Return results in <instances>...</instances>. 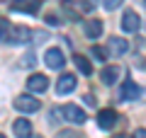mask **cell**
I'll return each instance as SVG.
<instances>
[{
  "instance_id": "6da1fadb",
  "label": "cell",
  "mask_w": 146,
  "mask_h": 138,
  "mask_svg": "<svg viewBox=\"0 0 146 138\" xmlns=\"http://www.w3.org/2000/svg\"><path fill=\"white\" fill-rule=\"evenodd\" d=\"M39 99H34L32 95H20V97H15V109H20V112H25V114H34V112H39Z\"/></svg>"
},
{
  "instance_id": "7a4b0ae2",
  "label": "cell",
  "mask_w": 146,
  "mask_h": 138,
  "mask_svg": "<svg viewBox=\"0 0 146 138\" xmlns=\"http://www.w3.org/2000/svg\"><path fill=\"white\" fill-rule=\"evenodd\" d=\"M32 39V32L27 27H10L7 29V44H27Z\"/></svg>"
},
{
  "instance_id": "3957f363",
  "label": "cell",
  "mask_w": 146,
  "mask_h": 138,
  "mask_svg": "<svg viewBox=\"0 0 146 138\" xmlns=\"http://www.w3.org/2000/svg\"><path fill=\"white\" fill-rule=\"evenodd\" d=\"M61 114L66 116V121L78 124V126L85 121V119H88V116H85V112H83L80 107H76V104H66V107H61Z\"/></svg>"
},
{
  "instance_id": "277c9868",
  "label": "cell",
  "mask_w": 146,
  "mask_h": 138,
  "mask_svg": "<svg viewBox=\"0 0 146 138\" xmlns=\"http://www.w3.org/2000/svg\"><path fill=\"white\" fill-rule=\"evenodd\" d=\"M119 97H122V102H131V99H139V97H141V87L136 85L134 80H127L124 85L119 87Z\"/></svg>"
},
{
  "instance_id": "5b68a950",
  "label": "cell",
  "mask_w": 146,
  "mask_h": 138,
  "mask_svg": "<svg viewBox=\"0 0 146 138\" xmlns=\"http://www.w3.org/2000/svg\"><path fill=\"white\" fill-rule=\"evenodd\" d=\"M44 63H46L51 70H61L63 63H66V58H63V53L58 51V49H46V53H44Z\"/></svg>"
},
{
  "instance_id": "8992f818",
  "label": "cell",
  "mask_w": 146,
  "mask_h": 138,
  "mask_svg": "<svg viewBox=\"0 0 146 138\" xmlns=\"http://www.w3.org/2000/svg\"><path fill=\"white\" fill-rule=\"evenodd\" d=\"M141 27V22H139V15H136L134 10H127L124 12V17H122V29L127 32V34H134L136 29Z\"/></svg>"
},
{
  "instance_id": "52a82bcc",
  "label": "cell",
  "mask_w": 146,
  "mask_h": 138,
  "mask_svg": "<svg viewBox=\"0 0 146 138\" xmlns=\"http://www.w3.org/2000/svg\"><path fill=\"white\" fill-rule=\"evenodd\" d=\"M76 75H71V73H68V75H61L56 80V92L58 95H68V92H73L76 90Z\"/></svg>"
},
{
  "instance_id": "ba28073f",
  "label": "cell",
  "mask_w": 146,
  "mask_h": 138,
  "mask_svg": "<svg viewBox=\"0 0 146 138\" xmlns=\"http://www.w3.org/2000/svg\"><path fill=\"white\" fill-rule=\"evenodd\" d=\"M117 124V112L115 109H100L98 114V126L100 128H112Z\"/></svg>"
},
{
  "instance_id": "9c48e42d",
  "label": "cell",
  "mask_w": 146,
  "mask_h": 138,
  "mask_svg": "<svg viewBox=\"0 0 146 138\" xmlns=\"http://www.w3.org/2000/svg\"><path fill=\"white\" fill-rule=\"evenodd\" d=\"M27 87H29V92H44L49 87V80L42 73H34V75H29V80H27Z\"/></svg>"
},
{
  "instance_id": "30bf717a",
  "label": "cell",
  "mask_w": 146,
  "mask_h": 138,
  "mask_svg": "<svg viewBox=\"0 0 146 138\" xmlns=\"http://www.w3.org/2000/svg\"><path fill=\"white\" fill-rule=\"evenodd\" d=\"M39 3H42V0H12V10L34 15V12L39 10Z\"/></svg>"
},
{
  "instance_id": "8fae6325",
  "label": "cell",
  "mask_w": 146,
  "mask_h": 138,
  "mask_svg": "<svg viewBox=\"0 0 146 138\" xmlns=\"http://www.w3.org/2000/svg\"><path fill=\"white\" fill-rule=\"evenodd\" d=\"M107 46H110V53H112V56H124V53L129 51V44H127L124 39H119V36H112V39L107 41Z\"/></svg>"
},
{
  "instance_id": "7c38bea8",
  "label": "cell",
  "mask_w": 146,
  "mask_h": 138,
  "mask_svg": "<svg viewBox=\"0 0 146 138\" xmlns=\"http://www.w3.org/2000/svg\"><path fill=\"white\" fill-rule=\"evenodd\" d=\"M12 131H15L17 138H29V136H32V124H29V119H17V121L12 124Z\"/></svg>"
},
{
  "instance_id": "4fadbf2b",
  "label": "cell",
  "mask_w": 146,
  "mask_h": 138,
  "mask_svg": "<svg viewBox=\"0 0 146 138\" xmlns=\"http://www.w3.org/2000/svg\"><path fill=\"white\" fill-rule=\"evenodd\" d=\"M100 78H102V82H105V85H115V82H117V78H119V68H117V66H107V68H102Z\"/></svg>"
},
{
  "instance_id": "5bb4252c",
  "label": "cell",
  "mask_w": 146,
  "mask_h": 138,
  "mask_svg": "<svg viewBox=\"0 0 146 138\" xmlns=\"http://www.w3.org/2000/svg\"><path fill=\"white\" fill-rule=\"evenodd\" d=\"M100 34H102V22H100V20H90L88 24H85V36L98 39Z\"/></svg>"
},
{
  "instance_id": "9a60e30c",
  "label": "cell",
  "mask_w": 146,
  "mask_h": 138,
  "mask_svg": "<svg viewBox=\"0 0 146 138\" xmlns=\"http://www.w3.org/2000/svg\"><path fill=\"white\" fill-rule=\"evenodd\" d=\"M73 63H76V68H78L83 75H90V73H93V66H90V61H88L85 56H80V53H76V56H73Z\"/></svg>"
},
{
  "instance_id": "2e32d148",
  "label": "cell",
  "mask_w": 146,
  "mask_h": 138,
  "mask_svg": "<svg viewBox=\"0 0 146 138\" xmlns=\"http://www.w3.org/2000/svg\"><path fill=\"white\" fill-rule=\"evenodd\" d=\"M90 56H93V58H98V61H107V53H105L102 49H100V46H93V49H90Z\"/></svg>"
},
{
  "instance_id": "e0dca14e",
  "label": "cell",
  "mask_w": 146,
  "mask_h": 138,
  "mask_svg": "<svg viewBox=\"0 0 146 138\" xmlns=\"http://www.w3.org/2000/svg\"><path fill=\"white\" fill-rule=\"evenodd\" d=\"M122 3H124V0H102L105 10H117V7H119Z\"/></svg>"
},
{
  "instance_id": "ac0fdd59",
  "label": "cell",
  "mask_w": 146,
  "mask_h": 138,
  "mask_svg": "<svg viewBox=\"0 0 146 138\" xmlns=\"http://www.w3.org/2000/svg\"><path fill=\"white\" fill-rule=\"evenodd\" d=\"M34 63H36V58H34V53H32V51H29V53H25V56H22V66H25V68H27V66L32 68V66H34Z\"/></svg>"
},
{
  "instance_id": "d6986e66",
  "label": "cell",
  "mask_w": 146,
  "mask_h": 138,
  "mask_svg": "<svg viewBox=\"0 0 146 138\" xmlns=\"http://www.w3.org/2000/svg\"><path fill=\"white\" fill-rule=\"evenodd\" d=\"M58 138H83V136H80L78 131H61V133H58Z\"/></svg>"
},
{
  "instance_id": "ffe728a7",
  "label": "cell",
  "mask_w": 146,
  "mask_h": 138,
  "mask_svg": "<svg viewBox=\"0 0 146 138\" xmlns=\"http://www.w3.org/2000/svg\"><path fill=\"white\" fill-rule=\"evenodd\" d=\"M83 104H88V107H95V104H98V99H95L93 95H83Z\"/></svg>"
},
{
  "instance_id": "44dd1931",
  "label": "cell",
  "mask_w": 146,
  "mask_h": 138,
  "mask_svg": "<svg viewBox=\"0 0 146 138\" xmlns=\"http://www.w3.org/2000/svg\"><path fill=\"white\" fill-rule=\"evenodd\" d=\"M7 29H10L7 24H0V41H5V39H7Z\"/></svg>"
},
{
  "instance_id": "7402d4cb",
  "label": "cell",
  "mask_w": 146,
  "mask_h": 138,
  "mask_svg": "<svg viewBox=\"0 0 146 138\" xmlns=\"http://www.w3.org/2000/svg\"><path fill=\"white\" fill-rule=\"evenodd\" d=\"M46 22H49V24H51V27H56V24H61V22H58V17H56V15H51V17H46Z\"/></svg>"
},
{
  "instance_id": "603a6c76",
  "label": "cell",
  "mask_w": 146,
  "mask_h": 138,
  "mask_svg": "<svg viewBox=\"0 0 146 138\" xmlns=\"http://www.w3.org/2000/svg\"><path fill=\"white\" fill-rule=\"evenodd\" d=\"M134 138H146V128H139V131L134 133Z\"/></svg>"
},
{
  "instance_id": "cb8c5ba5",
  "label": "cell",
  "mask_w": 146,
  "mask_h": 138,
  "mask_svg": "<svg viewBox=\"0 0 146 138\" xmlns=\"http://www.w3.org/2000/svg\"><path fill=\"white\" fill-rule=\"evenodd\" d=\"M115 138H127V136H115Z\"/></svg>"
},
{
  "instance_id": "d4e9b609",
  "label": "cell",
  "mask_w": 146,
  "mask_h": 138,
  "mask_svg": "<svg viewBox=\"0 0 146 138\" xmlns=\"http://www.w3.org/2000/svg\"><path fill=\"white\" fill-rule=\"evenodd\" d=\"M32 138H42V136H32Z\"/></svg>"
},
{
  "instance_id": "484cf974",
  "label": "cell",
  "mask_w": 146,
  "mask_h": 138,
  "mask_svg": "<svg viewBox=\"0 0 146 138\" xmlns=\"http://www.w3.org/2000/svg\"><path fill=\"white\" fill-rule=\"evenodd\" d=\"M0 138H5V136H3V133H0Z\"/></svg>"
},
{
  "instance_id": "4316f807",
  "label": "cell",
  "mask_w": 146,
  "mask_h": 138,
  "mask_svg": "<svg viewBox=\"0 0 146 138\" xmlns=\"http://www.w3.org/2000/svg\"><path fill=\"white\" fill-rule=\"evenodd\" d=\"M144 5H146V3H144Z\"/></svg>"
}]
</instances>
